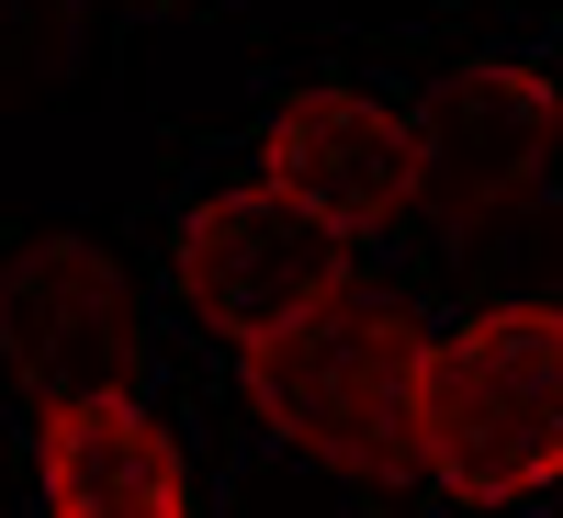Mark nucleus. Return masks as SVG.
I'll list each match as a JSON object with an SVG mask.
<instances>
[{
	"label": "nucleus",
	"mask_w": 563,
	"mask_h": 518,
	"mask_svg": "<svg viewBox=\"0 0 563 518\" xmlns=\"http://www.w3.org/2000/svg\"><path fill=\"white\" fill-rule=\"evenodd\" d=\"M34 518H203L192 451L147 395H90L34 417Z\"/></svg>",
	"instance_id": "7"
},
{
	"label": "nucleus",
	"mask_w": 563,
	"mask_h": 518,
	"mask_svg": "<svg viewBox=\"0 0 563 518\" xmlns=\"http://www.w3.org/2000/svg\"><path fill=\"white\" fill-rule=\"evenodd\" d=\"M260 180L282 203H305L327 238H384V225L429 214V124L384 90H350V79H316L294 102H271L260 124Z\"/></svg>",
	"instance_id": "5"
},
{
	"label": "nucleus",
	"mask_w": 563,
	"mask_h": 518,
	"mask_svg": "<svg viewBox=\"0 0 563 518\" xmlns=\"http://www.w3.org/2000/svg\"><path fill=\"white\" fill-rule=\"evenodd\" d=\"M238 395L294 462L361 496L429 485V327L372 282H339L316 316L260 339L238 361Z\"/></svg>",
	"instance_id": "1"
},
{
	"label": "nucleus",
	"mask_w": 563,
	"mask_h": 518,
	"mask_svg": "<svg viewBox=\"0 0 563 518\" xmlns=\"http://www.w3.org/2000/svg\"><path fill=\"white\" fill-rule=\"evenodd\" d=\"M429 485L462 507H541L563 485V305L507 294L429 339Z\"/></svg>",
	"instance_id": "2"
},
{
	"label": "nucleus",
	"mask_w": 563,
	"mask_h": 518,
	"mask_svg": "<svg viewBox=\"0 0 563 518\" xmlns=\"http://www.w3.org/2000/svg\"><path fill=\"white\" fill-rule=\"evenodd\" d=\"M124 12H192V0H124Z\"/></svg>",
	"instance_id": "8"
},
{
	"label": "nucleus",
	"mask_w": 563,
	"mask_h": 518,
	"mask_svg": "<svg viewBox=\"0 0 563 518\" xmlns=\"http://www.w3.org/2000/svg\"><path fill=\"white\" fill-rule=\"evenodd\" d=\"M417 124H429V225L440 238L485 249V238H519L552 203V180H563V90L541 68L474 57L417 102Z\"/></svg>",
	"instance_id": "4"
},
{
	"label": "nucleus",
	"mask_w": 563,
	"mask_h": 518,
	"mask_svg": "<svg viewBox=\"0 0 563 518\" xmlns=\"http://www.w3.org/2000/svg\"><path fill=\"white\" fill-rule=\"evenodd\" d=\"M135 282L113 249L90 238H23L0 260V372L34 395V417L90 406V395H135Z\"/></svg>",
	"instance_id": "6"
},
{
	"label": "nucleus",
	"mask_w": 563,
	"mask_h": 518,
	"mask_svg": "<svg viewBox=\"0 0 563 518\" xmlns=\"http://www.w3.org/2000/svg\"><path fill=\"white\" fill-rule=\"evenodd\" d=\"M169 271H180V305H192L238 361H249L260 339H282L294 316H316L339 282H361V271H350V238H327V225H316L305 203H282L260 169H249V180H214V192L180 203Z\"/></svg>",
	"instance_id": "3"
}]
</instances>
